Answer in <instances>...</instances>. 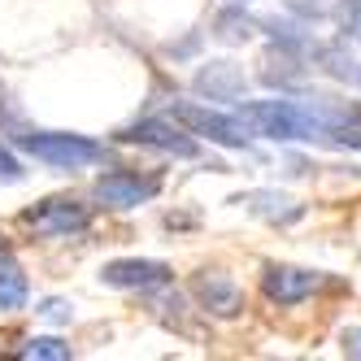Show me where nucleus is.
I'll return each mask as SVG.
<instances>
[{"instance_id":"obj_1","label":"nucleus","mask_w":361,"mask_h":361,"mask_svg":"<svg viewBox=\"0 0 361 361\" xmlns=\"http://www.w3.org/2000/svg\"><path fill=\"white\" fill-rule=\"evenodd\" d=\"M240 118L252 135L266 140H322V118L314 105H296V100H244Z\"/></svg>"},{"instance_id":"obj_2","label":"nucleus","mask_w":361,"mask_h":361,"mask_svg":"<svg viewBox=\"0 0 361 361\" xmlns=\"http://www.w3.org/2000/svg\"><path fill=\"white\" fill-rule=\"evenodd\" d=\"M18 148L31 152L35 161H48V166H61V170H74V166H87V161H100L105 148L87 135H61V131H27L18 135Z\"/></svg>"},{"instance_id":"obj_3","label":"nucleus","mask_w":361,"mask_h":361,"mask_svg":"<svg viewBox=\"0 0 361 361\" xmlns=\"http://www.w3.org/2000/svg\"><path fill=\"white\" fill-rule=\"evenodd\" d=\"M170 118L178 126H188L192 135H204V140H214V144H226V148H248V126L244 118H226V114H214V109H204V105H192V100H183V105H174Z\"/></svg>"},{"instance_id":"obj_4","label":"nucleus","mask_w":361,"mask_h":361,"mask_svg":"<svg viewBox=\"0 0 361 361\" xmlns=\"http://www.w3.org/2000/svg\"><path fill=\"white\" fill-rule=\"evenodd\" d=\"M22 222H27L35 235H79V231H87V222H92V209L79 204V200L53 196V200H39L35 209H27Z\"/></svg>"},{"instance_id":"obj_5","label":"nucleus","mask_w":361,"mask_h":361,"mask_svg":"<svg viewBox=\"0 0 361 361\" xmlns=\"http://www.w3.org/2000/svg\"><path fill=\"white\" fill-rule=\"evenodd\" d=\"M100 279L122 292H157L174 279V270L166 262H148V257H118V262H109L100 270Z\"/></svg>"},{"instance_id":"obj_6","label":"nucleus","mask_w":361,"mask_h":361,"mask_svg":"<svg viewBox=\"0 0 361 361\" xmlns=\"http://www.w3.org/2000/svg\"><path fill=\"white\" fill-rule=\"evenodd\" d=\"M322 288V274L318 270H300V266H266L262 270V292L274 300V305H300Z\"/></svg>"},{"instance_id":"obj_7","label":"nucleus","mask_w":361,"mask_h":361,"mask_svg":"<svg viewBox=\"0 0 361 361\" xmlns=\"http://www.w3.org/2000/svg\"><path fill=\"white\" fill-rule=\"evenodd\" d=\"M157 178L152 174H135V170H109L96 178V200L118 204V209H131V204H144L157 196Z\"/></svg>"},{"instance_id":"obj_8","label":"nucleus","mask_w":361,"mask_h":361,"mask_svg":"<svg viewBox=\"0 0 361 361\" xmlns=\"http://www.w3.org/2000/svg\"><path fill=\"white\" fill-rule=\"evenodd\" d=\"M118 140H126V144H144V148H161V152H174V157H196V140L178 131V122H161V118L131 122Z\"/></svg>"},{"instance_id":"obj_9","label":"nucleus","mask_w":361,"mask_h":361,"mask_svg":"<svg viewBox=\"0 0 361 361\" xmlns=\"http://www.w3.org/2000/svg\"><path fill=\"white\" fill-rule=\"evenodd\" d=\"M192 292L204 305V314H214V318H235L240 309H244V292L226 274H196Z\"/></svg>"},{"instance_id":"obj_10","label":"nucleus","mask_w":361,"mask_h":361,"mask_svg":"<svg viewBox=\"0 0 361 361\" xmlns=\"http://www.w3.org/2000/svg\"><path fill=\"white\" fill-rule=\"evenodd\" d=\"M318 118H322V144L361 148V109H348V105H318Z\"/></svg>"},{"instance_id":"obj_11","label":"nucleus","mask_w":361,"mask_h":361,"mask_svg":"<svg viewBox=\"0 0 361 361\" xmlns=\"http://www.w3.org/2000/svg\"><path fill=\"white\" fill-rule=\"evenodd\" d=\"M196 87L209 100H235V96H244V74L231 61H209L196 74Z\"/></svg>"},{"instance_id":"obj_12","label":"nucleus","mask_w":361,"mask_h":361,"mask_svg":"<svg viewBox=\"0 0 361 361\" xmlns=\"http://www.w3.org/2000/svg\"><path fill=\"white\" fill-rule=\"evenodd\" d=\"M235 204H248V209L257 218H266V222H296V218H305V204H296L292 196H279V192H244Z\"/></svg>"},{"instance_id":"obj_13","label":"nucleus","mask_w":361,"mask_h":361,"mask_svg":"<svg viewBox=\"0 0 361 361\" xmlns=\"http://www.w3.org/2000/svg\"><path fill=\"white\" fill-rule=\"evenodd\" d=\"M27 305V274H22L9 252H0V309H22Z\"/></svg>"},{"instance_id":"obj_14","label":"nucleus","mask_w":361,"mask_h":361,"mask_svg":"<svg viewBox=\"0 0 361 361\" xmlns=\"http://www.w3.org/2000/svg\"><path fill=\"white\" fill-rule=\"evenodd\" d=\"M18 357H31V361H66L70 357V344L53 340V335H39V340H27Z\"/></svg>"},{"instance_id":"obj_15","label":"nucleus","mask_w":361,"mask_h":361,"mask_svg":"<svg viewBox=\"0 0 361 361\" xmlns=\"http://www.w3.org/2000/svg\"><path fill=\"white\" fill-rule=\"evenodd\" d=\"M39 314H44V318H53V322H66V318H70V305H66V300H44V305H39Z\"/></svg>"},{"instance_id":"obj_16","label":"nucleus","mask_w":361,"mask_h":361,"mask_svg":"<svg viewBox=\"0 0 361 361\" xmlns=\"http://www.w3.org/2000/svg\"><path fill=\"white\" fill-rule=\"evenodd\" d=\"M0 178H9V183H18V178H22V170H18V161L9 157V152H5V148H0Z\"/></svg>"},{"instance_id":"obj_17","label":"nucleus","mask_w":361,"mask_h":361,"mask_svg":"<svg viewBox=\"0 0 361 361\" xmlns=\"http://www.w3.org/2000/svg\"><path fill=\"white\" fill-rule=\"evenodd\" d=\"M344 353L348 357H361V331H344Z\"/></svg>"},{"instance_id":"obj_18","label":"nucleus","mask_w":361,"mask_h":361,"mask_svg":"<svg viewBox=\"0 0 361 361\" xmlns=\"http://www.w3.org/2000/svg\"><path fill=\"white\" fill-rule=\"evenodd\" d=\"M357 83H361V70H357Z\"/></svg>"}]
</instances>
